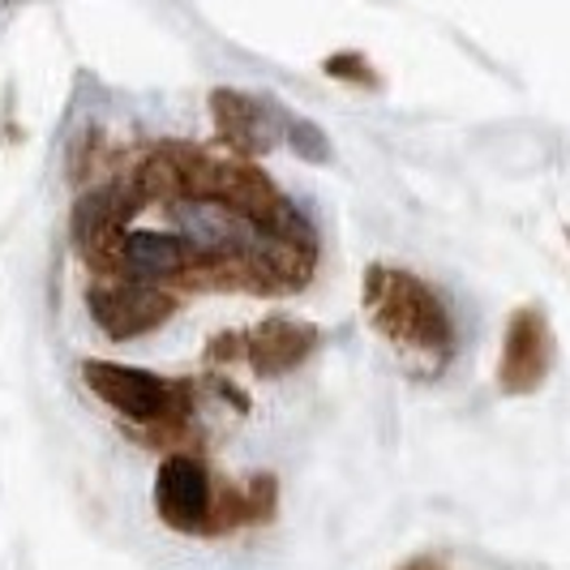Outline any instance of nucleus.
<instances>
[{
  "instance_id": "obj_1",
  "label": "nucleus",
  "mask_w": 570,
  "mask_h": 570,
  "mask_svg": "<svg viewBox=\"0 0 570 570\" xmlns=\"http://www.w3.org/2000/svg\"><path fill=\"white\" fill-rule=\"evenodd\" d=\"M365 309L403 361L438 370L451 356V317L421 279L377 266L365 275Z\"/></svg>"
},
{
  "instance_id": "obj_2",
  "label": "nucleus",
  "mask_w": 570,
  "mask_h": 570,
  "mask_svg": "<svg viewBox=\"0 0 570 570\" xmlns=\"http://www.w3.org/2000/svg\"><path fill=\"white\" fill-rule=\"evenodd\" d=\"M86 386L99 400L112 403L116 412L134 416V421H164V416H171V407H176L168 382H159V377H150L142 370H120V365L90 361L86 365Z\"/></svg>"
},
{
  "instance_id": "obj_3",
  "label": "nucleus",
  "mask_w": 570,
  "mask_h": 570,
  "mask_svg": "<svg viewBox=\"0 0 570 570\" xmlns=\"http://www.w3.org/2000/svg\"><path fill=\"white\" fill-rule=\"evenodd\" d=\"M171 301L150 284H116V287H95L90 292V314L99 317V326L112 340H129L142 335L150 326H159L168 317Z\"/></svg>"
},
{
  "instance_id": "obj_4",
  "label": "nucleus",
  "mask_w": 570,
  "mask_h": 570,
  "mask_svg": "<svg viewBox=\"0 0 570 570\" xmlns=\"http://www.w3.org/2000/svg\"><path fill=\"white\" fill-rule=\"evenodd\" d=\"M155 498H159V514L180 532H198L210 519V481L194 459H168L159 481H155Z\"/></svg>"
},
{
  "instance_id": "obj_5",
  "label": "nucleus",
  "mask_w": 570,
  "mask_h": 570,
  "mask_svg": "<svg viewBox=\"0 0 570 570\" xmlns=\"http://www.w3.org/2000/svg\"><path fill=\"white\" fill-rule=\"evenodd\" d=\"M112 257L134 275V279H171V275H185L194 266V245L185 236H168V232H134L112 245Z\"/></svg>"
},
{
  "instance_id": "obj_6",
  "label": "nucleus",
  "mask_w": 570,
  "mask_h": 570,
  "mask_svg": "<svg viewBox=\"0 0 570 570\" xmlns=\"http://www.w3.org/2000/svg\"><path fill=\"white\" fill-rule=\"evenodd\" d=\"M549 373V331H544L541 314L523 309L511 317V331H507V352H502V386L523 395V391H537L541 377Z\"/></svg>"
},
{
  "instance_id": "obj_7",
  "label": "nucleus",
  "mask_w": 570,
  "mask_h": 570,
  "mask_svg": "<svg viewBox=\"0 0 570 570\" xmlns=\"http://www.w3.org/2000/svg\"><path fill=\"white\" fill-rule=\"evenodd\" d=\"M215 112L219 125L240 150H266L271 146V116L262 104L245 99V95H215Z\"/></svg>"
},
{
  "instance_id": "obj_8",
  "label": "nucleus",
  "mask_w": 570,
  "mask_h": 570,
  "mask_svg": "<svg viewBox=\"0 0 570 570\" xmlns=\"http://www.w3.org/2000/svg\"><path fill=\"white\" fill-rule=\"evenodd\" d=\"M309 343H314V335L305 326L275 322V326H262L249 340V356H254L257 370H287L309 352Z\"/></svg>"
},
{
  "instance_id": "obj_9",
  "label": "nucleus",
  "mask_w": 570,
  "mask_h": 570,
  "mask_svg": "<svg viewBox=\"0 0 570 570\" xmlns=\"http://www.w3.org/2000/svg\"><path fill=\"white\" fill-rule=\"evenodd\" d=\"M403 570H438V562H412V567H403Z\"/></svg>"
}]
</instances>
